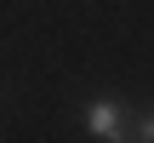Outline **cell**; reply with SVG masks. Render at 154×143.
<instances>
[{"label": "cell", "instance_id": "1", "mask_svg": "<svg viewBox=\"0 0 154 143\" xmlns=\"http://www.w3.org/2000/svg\"><path fill=\"white\" fill-rule=\"evenodd\" d=\"M86 126H91L97 138L109 143V138H120V132H126V109H120L114 97H97V103L86 109Z\"/></svg>", "mask_w": 154, "mask_h": 143}, {"label": "cell", "instance_id": "2", "mask_svg": "<svg viewBox=\"0 0 154 143\" xmlns=\"http://www.w3.org/2000/svg\"><path fill=\"white\" fill-rule=\"evenodd\" d=\"M137 143H154V109H149V115H137Z\"/></svg>", "mask_w": 154, "mask_h": 143}, {"label": "cell", "instance_id": "3", "mask_svg": "<svg viewBox=\"0 0 154 143\" xmlns=\"http://www.w3.org/2000/svg\"><path fill=\"white\" fill-rule=\"evenodd\" d=\"M109 143H137V138H126V132H120V138H109Z\"/></svg>", "mask_w": 154, "mask_h": 143}]
</instances>
